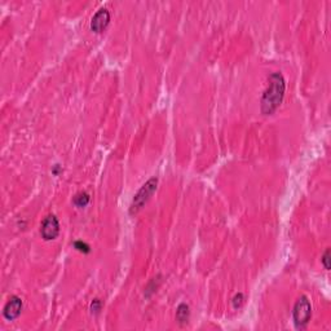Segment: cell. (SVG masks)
<instances>
[{
    "instance_id": "obj_1",
    "label": "cell",
    "mask_w": 331,
    "mask_h": 331,
    "mask_svg": "<svg viewBox=\"0 0 331 331\" xmlns=\"http://www.w3.org/2000/svg\"><path fill=\"white\" fill-rule=\"evenodd\" d=\"M284 92H286V82L284 75L280 71L272 72L268 79V87L264 91L263 97L260 101V108L264 116H270L280 108L284 97Z\"/></svg>"
},
{
    "instance_id": "obj_2",
    "label": "cell",
    "mask_w": 331,
    "mask_h": 331,
    "mask_svg": "<svg viewBox=\"0 0 331 331\" xmlns=\"http://www.w3.org/2000/svg\"><path fill=\"white\" fill-rule=\"evenodd\" d=\"M157 185H158V179L157 177H151L146 183L140 188V190L137 191L135 197L132 199V203L130 206V215H135L140 211L146 202L150 199V197L154 194V191L157 190Z\"/></svg>"
},
{
    "instance_id": "obj_3",
    "label": "cell",
    "mask_w": 331,
    "mask_h": 331,
    "mask_svg": "<svg viewBox=\"0 0 331 331\" xmlns=\"http://www.w3.org/2000/svg\"><path fill=\"white\" fill-rule=\"evenodd\" d=\"M310 317H312V306H310L309 299L304 295L300 296L292 308V318H294L295 328L299 330L306 329L307 325L309 324Z\"/></svg>"
},
{
    "instance_id": "obj_4",
    "label": "cell",
    "mask_w": 331,
    "mask_h": 331,
    "mask_svg": "<svg viewBox=\"0 0 331 331\" xmlns=\"http://www.w3.org/2000/svg\"><path fill=\"white\" fill-rule=\"evenodd\" d=\"M40 234L44 241H53L60 234V223L54 215H48L40 225Z\"/></svg>"
},
{
    "instance_id": "obj_5",
    "label": "cell",
    "mask_w": 331,
    "mask_h": 331,
    "mask_svg": "<svg viewBox=\"0 0 331 331\" xmlns=\"http://www.w3.org/2000/svg\"><path fill=\"white\" fill-rule=\"evenodd\" d=\"M22 299L18 298V296L13 295L9 298L7 303H5V306H4L3 309V316L4 318L7 321H13L16 318L20 317L22 312Z\"/></svg>"
},
{
    "instance_id": "obj_6",
    "label": "cell",
    "mask_w": 331,
    "mask_h": 331,
    "mask_svg": "<svg viewBox=\"0 0 331 331\" xmlns=\"http://www.w3.org/2000/svg\"><path fill=\"white\" fill-rule=\"evenodd\" d=\"M110 22V12L106 8H101L91 20V30L95 33H102Z\"/></svg>"
},
{
    "instance_id": "obj_7",
    "label": "cell",
    "mask_w": 331,
    "mask_h": 331,
    "mask_svg": "<svg viewBox=\"0 0 331 331\" xmlns=\"http://www.w3.org/2000/svg\"><path fill=\"white\" fill-rule=\"evenodd\" d=\"M190 318V310H189V306L185 303H181L180 306L177 307L176 309V320L179 321V324L184 325L187 324Z\"/></svg>"
},
{
    "instance_id": "obj_8",
    "label": "cell",
    "mask_w": 331,
    "mask_h": 331,
    "mask_svg": "<svg viewBox=\"0 0 331 331\" xmlns=\"http://www.w3.org/2000/svg\"><path fill=\"white\" fill-rule=\"evenodd\" d=\"M91 201V195L87 193V191H79L78 194H75V197L72 198V203L76 206V207H79V209H83V207H86Z\"/></svg>"
},
{
    "instance_id": "obj_9",
    "label": "cell",
    "mask_w": 331,
    "mask_h": 331,
    "mask_svg": "<svg viewBox=\"0 0 331 331\" xmlns=\"http://www.w3.org/2000/svg\"><path fill=\"white\" fill-rule=\"evenodd\" d=\"M72 246H74V248H76L78 251L83 252V254H88V252L91 251V247L88 245H87L86 242L75 241V242H74V243H72Z\"/></svg>"
},
{
    "instance_id": "obj_10",
    "label": "cell",
    "mask_w": 331,
    "mask_h": 331,
    "mask_svg": "<svg viewBox=\"0 0 331 331\" xmlns=\"http://www.w3.org/2000/svg\"><path fill=\"white\" fill-rule=\"evenodd\" d=\"M243 300H245V298H243V294H236L233 298V300H232V304H233V308L234 309H238V308H241L242 304H243Z\"/></svg>"
},
{
    "instance_id": "obj_11",
    "label": "cell",
    "mask_w": 331,
    "mask_h": 331,
    "mask_svg": "<svg viewBox=\"0 0 331 331\" xmlns=\"http://www.w3.org/2000/svg\"><path fill=\"white\" fill-rule=\"evenodd\" d=\"M101 308H102V303H101L100 299H95L92 304H91V312L94 314H97L100 313Z\"/></svg>"
},
{
    "instance_id": "obj_12",
    "label": "cell",
    "mask_w": 331,
    "mask_h": 331,
    "mask_svg": "<svg viewBox=\"0 0 331 331\" xmlns=\"http://www.w3.org/2000/svg\"><path fill=\"white\" fill-rule=\"evenodd\" d=\"M321 261H322V264H324V266L328 270H330V250H326L324 254V256H322V259H321Z\"/></svg>"
}]
</instances>
